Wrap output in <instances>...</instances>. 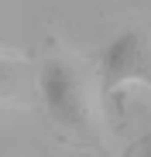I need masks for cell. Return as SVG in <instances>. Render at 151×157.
I'll return each instance as SVG.
<instances>
[{"instance_id": "1", "label": "cell", "mask_w": 151, "mask_h": 157, "mask_svg": "<svg viewBox=\"0 0 151 157\" xmlns=\"http://www.w3.org/2000/svg\"><path fill=\"white\" fill-rule=\"evenodd\" d=\"M38 92L45 102V113L52 116L59 130L79 140H96V113L89 102V89L83 82V72L65 58H48L38 72Z\"/></svg>"}, {"instance_id": "2", "label": "cell", "mask_w": 151, "mask_h": 157, "mask_svg": "<svg viewBox=\"0 0 151 157\" xmlns=\"http://www.w3.org/2000/svg\"><path fill=\"white\" fill-rule=\"evenodd\" d=\"M127 86L151 89V34L148 31H124L100 51V96L107 106L120 99Z\"/></svg>"}, {"instance_id": "3", "label": "cell", "mask_w": 151, "mask_h": 157, "mask_svg": "<svg viewBox=\"0 0 151 157\" xmlns=\"http://www.w3.org/2000/svg\"><path fill=\"white\" fill-rule=\"evenodd\" d=\"M134 157H151V130L141 137V144H137V154H134Z\"/></svg>"}]
</instances>
